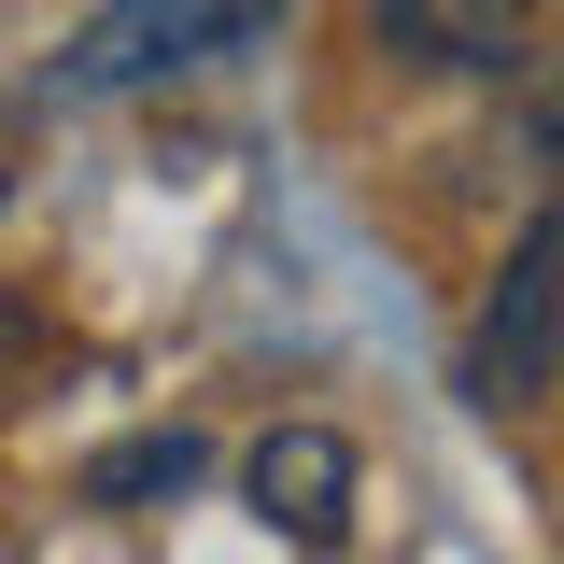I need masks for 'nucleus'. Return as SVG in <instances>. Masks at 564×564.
Returning a JSON list of instances; mask_svg holds the SVG:
<instances>
[{
    "instance_id": "f257e3e1",
    "label": "nucleus",
    "mask_w": 564,
    "mask_h": 564,
    "mask_svg": "<svg viewBox=\"0 0 564 564\" xmlns=\"http://www.w3.org/2000/svg\"><path fill=\"white\" fill-rule=\"evenodd\" d=\"M254 14H282V0H99L85 29H70V57L57 85L70 99H113V85H155V70H184V57H226Z\"/></svg>"
},
{
    "instance_id": "f03ea898",
    "label": "nucleus",
    "mask_w": 564,
    "mask_h": 564,
    "mask_svg": "<svg viewBox=\"0 0 564 564\" xmlns=\"http://www.w3.org/2000/svg\"><path fill=\"white\" fill-rule=\"evenodd\" d=\"M551 325H564V212H536L522 254H508V282H494L480 325H466V395L480 410H522L551 381Z\"/></svg>"
},
{
    "instance_id": "7ed1b4c3",
    "label": "nucleus",
    "mask_w": 564,
    "mask_h": 564,
    "mask_svg": "<svg viewBox=\"0 0 564 564\" xmlns=\"http://www.w3.org/2000/svg\"><path fill=\"white\" fill-rule=\"evenodd\" d=\"M240 494L269 508L296 551H339V522H352V437L339 423H269L254 466H240Z\"/></svg>"
},
{
    "instance_id": "20e7f679",
    "label": "nucleus",
    "mask_w": 564,
    "mask_h": 564,
    "mask_svg": "<svg viewBox=\"0 0 564 564\" xmlns=\"http://www.w3.org/2000/svg\"><path fill=\"white\" fill-rule=\"evenodd\" d=\"M551 0H367V29L395 43L410 70H494Z\"/></svg>"
},
{
    "instance_id": "39448f33",
    "label": "nucleus",
    "mask_w": 564,
    "mask_h": 564,
    "mask_svg": "<svg viewBox=\"0 0 564 564\" xmlns=\"http://www.w3.org/2000/svg\"><path fill=\"white\" fill-rule=\"evenodd\" d=\"M198 480V437L184 423H155V437H113L99 466H85V508H155V494Z\"/></svg>"
},
{
    "instance_id": "423d86ee",
    "label": "nucleus",
    "mask_w": 564,
    "mask_h": 564,
    "mask_svg": "<svg viewBox=\"0 0 564 564\" xmlns=\"http://www.w3.org/2000/svg\"><path fill=\"white\" fill-rule=\"evenodd\" d=\"M522 128H536V155H551V184H564V43L536 57V85H522Z\"/></svg>"
}]
</instances>
